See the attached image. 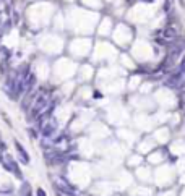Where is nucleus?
<instances>
[{
    "label": "nucleus",
    "mask_w": 185,
    "mask_h": 196,
    "mask_svg": "<svg viewBox=\"0 0 185 196\" xmlns=\"http://www.w3.org/2000/svg\"><path fill=\"white\" fill-rule=\"evenodd\" d=\"M50 107V99H49V94H39L33 102V107H31V115L34 118H39L47 109Z\"/></svg>",
    "instance_id": "f257e3e1"
},
{
    "label": "nucleus",
    "mask_w": 185,
    "mask_h": 196,
    "mask_svg": "<svg viewBox=\"0 0 185 196\" xmlns=\"http://www.w3.org/2000/svg\"><path fill=\"white\" fill-rule=\"evenodd\" d=\"M34 75H29L28 78H26V81H25V94H28V92H31V89L34 88Z\"/></svg>",
    "instance_id": "0eeeda50"
},
{
    "label": "nucleus",
    "mask_w": 185,
    "mask_h": 196,
    "mask_svg": "<svg viewBox=\"0 0 185 196\" xmlns=\"http://www.w3.org/2000/svg\"><path fill=\"white\" fill-rule=\"evenodd\" d=\"M36 193H37V196H46V191H44L42 188H37V191H36Z\"/></svg>",
    "instance_id": "f8f14e48"
},
{
    "label": "nucleus",
    "mask_w": 185,
    "mask_h": 196,
    "mask_svg": "<svg viewBox=\"0 0 185 196\" xmlns=\"http://www.w3.org/2000/svg\"><path fill=\"white\" fill-rule=\"evenodd\" d=\"M184 80H185V75L177 73V71H172V73L167 76V80L164 81V84H166L167 88H170V89H179L180 86H182Z\"/></svg>",
    "instance_id": "39448f33"
},
{
    "label": "nucleus",
    "mask_w": 185,
    "mask_h": 196,
    "mask_svg": "<svg viewBox=\"0 0 185 196\" xmlns=\"http://www.w3.org/2000/svg\"><path fill=\"white\" fill-rule=\"evenodd\" d=\"M143 2H148V3H151V2H153V0H143Z\"/></svg>",
    "instance_id": "4468645a"
},
{
    "label": "nucleus",
    "mask_w": 185,
    "mask_h": 196,
    "mask_svg": "<svg viewBox=\"0 0 185 196\" xmlns=\"http://www.w3.org/2000/svg\"><path fill=\"white\" fill-rule=\"evenodd\" d=\"M20 193H21V196H31V193H29V183H23Z\"/></svg>",
    "instance_id": "9d476101"
},
{
    "label": "nucleus",
    "mask_w": 185,
    "mask_h": 196,
    "mask_svg": "<svg viewBox=\"0 0 185 196\" xmlns=\"http://www.w3.org/2000/svg\"><path fill=\"white\" fill-rule=\"evenodd\" d=\"M0 164L3 166V168H5L7 172H12V173H15L18 178H21V172H20L16 162L12 159V156H10L8 152H0Z\"/></svg>",
    "instance_id": "f03ea898"
},
{
    "label": "nucleus",
    "mask_w": 185,
    "mask_h": 196,
    "mask_svg": "<svg viewBox=\"0 0 185 196\" xmlns=\"http://www.w3.org/2000/svg\"><path fill=\"white\" fill-rule=\"evenodd\" d=\"M15 149H16V152H18L20 159H21V162H23V164H29V156H28V152L23 149V146L18 143V141H15Z\"/></svg>",
    "instance_id": "423d86ee"
},
{
    "label": "nucleus",
    "mask_w": 185,
    "mask_h": 196,
    "mask_svg": "<svg viewBox=\"0 0 185 196\" xmlns=\"http://www.w3.org/2000/svg\"><path fill=\"white\" fill-rule=\"evenodd\" d=\"M184 101H185V96H184Z\"/></svg>",
    "instance_id": "2eb2a0df"
},
{
    "label": "nucleus",
    "mask_w": 185,
    "mask_h": 196,
    "mask_svg": "<svg viewBox=\"0 0 185 196\" xmlns=\"http://www.w3.org/2000/svg\"><path fill=\"white\" fill-rule=\"evenodd\" d=\"M164 37H176V34H177V31H176V28H172V26H169V28H166L164 29Z\"/></svg>",
    "instance_id": "6e6552de"
},
{
    "label": "nucleus",
    "mask_w": 185,
    "mask_h": 196,
    "mask_svg": "<svg viewBox=\"0 0 185 196\" xmlns=\"http://www.w3.org/2000/svg\"><path fill=\"white\" fill-rule=\"evenodd\" d=\"M54 185H55L57 191H59V196H76V193H75V187L68 183L65 178H55Z\"/></svg>",
    "instance_id": "20e7f679"
},
{
    "label": "nucleus",
    "mask_w": 185,
    "mask_h": 196,
    "mask_svg": "<svg viewBox=\"0 0 185 196\" xmlns=\"http://www.w3.org/2000/svg\"><path fill=\"white\" fill-rule=\"evenodd\" d=\"M174 71H177V73H182V75H185V57L180 60V63L177 65V68Z\"/></svg>",
    "instance_id": "1a4fd4ad"
},
{
    "label": "nucleus",
    "mask_w": 185,
    "mask_h": 196,
    "mask_svg": "<svg viewBox=\"0 0 185 196\" xmlns=\"http://www.w3.org/2000/svg\"><path fill=\"white\" fill-rule=\"evenodd\" d=\"M57 126L59 125H57V120L54 118V117L44 120V122H39V128H41V133H42L44 138H50V136L55 135Z\"/></svg>",
    "instance_id": "7ed1b4c3"
},
{
    "label": "nucleus",
    "mask_w": 185,
    "mask_h": 196,
    "mask_svg": "<svg viewBox=\"0 0 185 196\" xmlns=\"http://www.w3.org/2000/svg\"><path fill=\"white\" fill-rule=\"evenodd\" d=\"M170 8V2L169 0H166V5H164V10H169Z\"/></svg>",
    "instance_id": "ddd939ff"
},
{
    "label": "nucleus",
    "mask_w": 185,
    "mask_h": 196,
    "mask_svg": "<svg viewBox=\"0 0 185 196\" xmlns=\"http://www.w3.org/2000/svg\"><path fill=\"white\" fill-rule=\"evenodd\" d=\"M156 44L157 46H167V42L164 39H156Z\"/></svg>",
    "instance_id": "9b49d317"
}]
</instances>
